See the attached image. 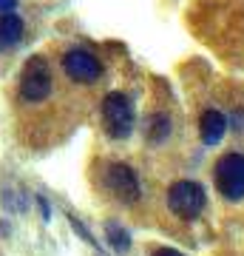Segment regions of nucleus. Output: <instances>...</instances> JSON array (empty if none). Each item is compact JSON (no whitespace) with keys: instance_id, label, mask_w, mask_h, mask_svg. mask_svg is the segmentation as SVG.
I'll return each instance as SVG.
<instances>
[{"instance_id":"obj_1","label":"nucleus","mask_w":244,"mask_h":256,"mask_svg":"<svg viewBox=\"0 0 244 256\" xmlns=\"http://www.w3.org/2000/svg\"><path fill=\"white\" fill-rule=\"evenodd\" d=\"M213 182H216V191L227 202L244 200V154L242 151H230V154L219 156L216 168H213Z\"/></svg>"},{"instance_id":"obj_2","label":"nucleus","mask_w":244,"mask_h":256,"mask_svg":"<svg viewBox=\"0 0 244 256\" xmlns=\"http://www.w3.org/2000/svg\"><path fill=\"white\" fill-rule=\"evenodd\" d=\"M208 205V194L193 180H179L168 188V208L185 222H193Z\"/></svg>"},{"instance_id":"obj_3","label":"nucleus","mask_w":244,"mask_h":256,"mask_svg":"<svg viewBox=\"0 0 244 256\" xmlns=\"http://www.w3.org/2000/svg\"><path fill=\"white\" fill-rule=\"evenodd\" d=\"M51 86H54V80H51L48 60L40 54L28 57L23 72H20V97L26 102H43L51 94Z\"/></svg>"},{"instance_id":"obj_4","label":"nucleus","mask_w":244,"mask_h":256,"mask_svg":"<svg viewBox=\"0 0 244 256\" xmlns=\"http://www.w3.org/2000/svg\"><path fill=\"white\" fill-rule=\"evenodd\" d=\"M102 126L111 140H125L134 131V106L125 94L111 92L102 100Z\"/></svg>"},{"instance_id":"obj_5","label":"nucleus","mask_w":244,"mask_h":256,"mask_svg":"<svg viewBox=\"0 0 244 256\" xmlns=\"http://www.w3.org/2000/svg\"><path fill=\"white\" fill-rule=\"evenodd\" d=\"M105 185H108V191L114 194L119 202H125V205L139 202L142 188H139V180H136V174H134V168H131V165L111 162L108 168H105Z\"/></svg>"},{"instance_id":"obj_6","label":"nucleus","mask_w":244,"mask_h":256,"mask_svg":"<svg viewBox=\"0 0 244 256\" xmlns=\"http://www.w3.org/2000/svg\"><path fill=\"white\" fill-rule=\"evenodd\" d=\"M63 72L68 74V80L88 86V82L100 80L102 66H100V60L91 54V52H85V48H68L63 54Z\"/></svg>"},{"instance_id":"obj_7","label":"nucleus","mask_w":244,"mask_h":256,"mask_svg":"<svg viewBox=\"0 0 244 256\" xmlns=\"http://www.w3.org/2000/svg\"><path fill=\"white\" fill-rule=\"evenodd\" d=\"M225 131H227V117L219 108H208L205 114H202L199 134H202V142H205V146H216V142H222Z\"/></svg>"},{"instance_id":"obj_8","label":"nucleus","mask_w":244,"mask_h":256,"mask_svg":"<svg viewBox=\"0 0 244 256\" xmlns=\"http://www.w3.org/2000/svg\"><path fill=\"white\" fill-rule=\"evenodd\" d=\"M23 40V20L14 12L0 14V52H9Z\"/></svg>"},{"instance_id":"obj_9","label":"nucleus","mask_w":244,"mask_h":256,"mask_svg":"<svg viewBox=\"0 0 244 256\" xmlns=\"http://www.w3.org/2000/svg\"><path fill=\"white\" fill-rule=\"evenodd\" d=\"M145 137L148 142H154V146H162L165 140L171 137V117L168 114H151V117L145 120Z\"/></svg>"},{"instance_id":"obj_10","label":"nucleus","mask_w":244,"mask_h":256,"mask_svg":"<svg viewBox=\"0 0 244 256\" xmlns=\"http://www.w3.org/2000/svg\"><path fill=\"white\" fill-rule=\"evenodd\" d=\"M105 236H108V245L117 250V254H128L131 250V234H128L119 222H108L105 225Z\"/></svg>"},{"instance_id":"obj_11","label":"nucleus","mask_w":244,"mask_h":256,"mask_svg":"<svg viewBox=\"0 0 244 256\" xmlns=\"http://www.w3.org/2000/svg\"><path fill=\"white\" fill-rule=\"evenodd\" d=\"M68 222H71V228L77 230V234H80V236L85 239V242H91V245H94V236H91L88 230H85V225H82L80 220H74V216H68Z\"/></svg>"},{"instance_id":"obj_12","label":"nucleus","mask_w":244,"mask_h":256,"mask_svg":"<svg viewBox=\"0 0 244 256\" xmlns=\"http://www.w3.org/2000/svg\"><path fill=\"white\" fill-rule=\"evenodd\" d=\"M17 6V0H0V14H6V12H14Z\"/></svg>"},{"instance_id":"obj_13","label":"nucleus","mask_w":244,"mask_h":256,"mask_svg":"<svg viewBox=\"0 0 244 256\" xmlns=\"http://www.w3.org/2000/svg\"><path fill=\"white\" fill-rule=\"evenodd\" d=\"M37 205H40V210H43V220H48V216H51V208H48V202H45L43 196H37Z\"/></svg>"},{"instance_id":"obj_14","label":"nucleus","mask_w":244,"mask_h":256,"mask_svg":"<svg viewBox=\"0 0 244 256\" xmlns=\"http://www.w3.org/2000/svg\"><path fill=\"white\" fill-rule=\"evenodd\" d=\"M154 256H182V254L173 250V248H159V250H154Z\"/></svg>"},{"instance_id":"obj_15","label":"nucleus","mask_w":244,"mask_h":256,"mask_svg":"<svg viewBox=\"0 0 244 256\" xmlns=\"http://www.w3.org/2000/svg\"><path fill=\"white\" fill-rule=\"evenodd\" d=\"M233 126H236V128H244V111L233 114Z\"/></svg>"}]
</instances>
